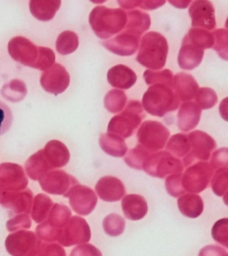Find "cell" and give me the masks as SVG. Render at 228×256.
I'll list each match as a JSON object with an SVG mask.
<instances>
[{"label":"cell","mask_w":228,"mask_h":256,"mask_svg":"<svg viewBox=\"0 0 228 256\" xmlns=\"http://www.w3.org/2000/svg\"><path fill=\"white\" fill-rule=\"evenodd\" d=\"M127 19V12L121 8L98 6L90 12L88 22L97 37L108 40L125 29Z\"/></svg>","instance_id":"obj_1"},{"label":"cell","mask_w":228,"mask_h":256,"mask_svg":"<svg viewBox=\"0 0 228 256\" xmlns=\"http://www.w3.org/2000/svg\"><path fill=\"white\" fill-rule=\"evenodd\" d=\"M137 61L148 70H162L165 66L169 53L166 38L156 32H150L141 40Z\"/></svg>","instance_id":"obj_2"},{"label":"cell","mask_w":228,"mask_h":256,"mask_svg":"<svg viewBox=\"0 0 228 256\" xmlns=\"http://www.w3.org/2000/svg\"><path fill=\"white\" fill-rule=\"evenodd\" d=\"M180 100L172 87L164 84H154L145 91L142 106L151 116L163 117L170 112L176 111Z\"/></svg>","instance_id":"obj_3"},{"label":"cell","mask_w":228,"mask_h":256,"mask_svg":"<svg viewBox=\"0 0 228 256\" xmlns=\"http://www.w3.org/2000/svg\"><path fill=\"white\" fill-rule=\"evenodd\" d=\"M145 117L142 104L137 100H130L120 114L112 117L107 130L110 134L117 135L123 140L128 138L132 136Z\"/></svg>","instance_id":"obj_4"},{"label":"cell","mask_w":228,"mask_h":256,"mask_svg":"<svg viewBox=\"0 0 228 256\" xmlns=\"http://www.w3.org/2000/svg\"><path fill=\"white\" fill-rule=\"evenodd\" d=\"M143 170L155 178H164L172 174H182L183 162L167 151L152 154L145 160Z\"/></svg>","instance_id":"obj_5"},{"label":"cell","mask_w":228,"mask_h":256,"mask_svg":"<svg viewBox=\"0 0 228 256\" xmlns=\"http://www.w3.org/2000/svg\"><path fill=\"white\" fill-rule=\"evenodd\" d=\"M170 135V130L162 122L145 120L137 132V140L139 145L154 154L164 148Z\"/></svg>","instance_id":"obj_6"},{"label":"cell","mask_w":228,"mask_h":256,"mask_svg":"<svg viewBox=\"0 0 228 256\" xmlns=\"http://www.w3.org/2000/svg\"><path fill=\"white\" fill-rule=\"evenodd\" d=\"M187 136L191 148L187 156L184 157L183 166L188 167L197 162H206L211 159L212 153L217 148L216 141L212 136L202 130H195Z\"/></svg>","instance_id":"obj_7"},{"label":"cell","mask_w":228,"mask_h":256,"mask_svg":"<svg viewBox=\"0 0 228 256\" xmlns=\"http://www.w3.org/2000/svg\"><path fill=\"white\" fill-rule=\"evenodd\" d=\"M213 172L207 162H197L187 167L182 174V186L186 192L191 194L201 193L207 188Z\"/></svg>","instance_id":"obj_8"},{"label":"cell","mask_w":228,"mask_h":256,"mask_svg":"<svg viewBox=\"0 0 228 256\" xmlns=\"http://www.w3.org/2000/svg\"><path fill=\"white\" fill-rule=\"evenodd\" d=\"M91 238V232L87 222L79 217L72 216L59 235L58 241L63 246L87 244Z\"/></svg>","instance_id":"obj_9"},{"label":"cell","mask_w":228,"mask_h":256,"mask_svg":"<svg viewBox=\"0 0 228 256\" xmlns=\"http://www.w3.org/2000/svg\"><path fill=\"white\" fill-rule=\"evenodd\" d=\"M65 198H69L71 209L76 214L83 216L90 214L97 204V196L93 190L79 184L71 188Z\"/></svg>","instance_id":"obj_10"},{"label":"cell","mask_w":228,"mask_h":256,"mask_svg":"<svg viewBox=\"0 0 228 256\" xmlns=\"http://www.w3.org/2000/svg\"><path fill=\"white\" fill-rule=\"evenodd\" d=\"M42 190L49 194H59L65 198L71 188L79 184L78 180L64 170H52L39 178Z\"/></svg>","instance_id":"obj_11"},{"label":"cell","mask_w":228,"mask_h":256,"mask_svg":"<svg viewBox=\"0 0 228 256\" xmlns=\"http://www.w3.org/2000/svg\"><path fill=\"white\" fill-rule=\"evenodd\" d=\"M192 28L212 30L217 26L215 8L211 1L200 0L192 2L189 8Z\"/></svg>","instance_id":"obj_12"},{"label":"cell","mask_w":228,"mask_h":256,"mask_svg":"<svg viewBox=\"0 0 228 256\" xmlns=\"http://www.w3.org/2000/svg\"><path fill=\"white\" fill-rule=\"evenodd\" d=\"M40 241L31 232H19L9 236L6 240L7 252L13 256H25L37 252Z\"/></svg>","instance_id":"obj_13"},{"label":"cell","mask_w":228,"mask_h":256,"mask_svg":"<svg viewBox=\"0 0 228 256\" xmlns=\"http://www.w3.org/2000/svg\"><path fill=\"white\" fill-rule=\"evenodd\" d=\"M71 82L70 74L60 64H55L41 76L42 87L50 94L60 95L66 90Z\"/></svg>","instance_id":"obj_14"},{"label":"cell","mask_w":228,"mask_h":256,"mask_svg":"<svg viewBox=\"0 0 228 256\" xmlns=\"http://www.w3.org/2000/svg\"><path fill=\"white\" fill-rule=\"evenodd\" d=\"M140 42V36L123 32L112 40L103 42L106 50L120 56H129L136 53Z\"/></svg>","instance_id":"obj_15"},{"label":"cell","mask_w":228,"mask_h":256,"mask_svg":"<svg viewBox=\"0 0 228 256\" xmlns=\"http://www.w3.org/2000/svg\"><path fill=\"white\" fill-rule=\"evenodd\" d=\"M96 191L100 199L105 202H118L126 194L123 182L113 176L100 178L96 183Z\"/></svg>","instance_id":"obj_16"},{"label":"cell","mask_w":228,"mask_h":256,"mask_svg":"<svg viewBox=\"0 0 228 256\" xmlns=\"http://www.w3.org/2000/svg\"><path fill=\"white\" fill-rule=\"evenodd\" d=\"M172 88L180 101L188 102L195 98L199 85L191 74L179 72L173 76Z\"/></svg>","instance_id":"obj_17"},{"label":"cell","mask_w":228,"mask_h":256,"mask_svg":"<svg viewBox=\"0 0 228 256\" xmlns=\"http://www.w3.org/2000/svg\"><path fill=\"white\" fill-rule=\"evenodd\" d=\"M202 109L197 104L192 101L184 102L179 106L178 114V126L184 132H190L195 128L201 120Z\"/></svg>","instance_id":"obj_18"},{"label":"cell","mask_w":228,"mask_h":256,"mask_svg":"<svg viewBox=\"0 0 228 256\" xmlns=\"http://www.w3.org/2000/svg\"><path fill=\"white\" fill-rule=\"evenodd\" d=\"M107 80L113 88L121 90H129L137 80L136 72L124 64H118L112 67L107 72Z\"/></svg>","instance_id":"obj_19"},{"label":"cell","mask_w":228,"mask_h":256,"mask_svg":"<svg viewBox=\"0 0 228 256\" xmlns=\"http://www.w3.org/2000/svg\"><path fill=\"white\" fill-rule=\"evenodd\" d=\"M42 152L52 169L66 166L71 157L68 148L59 140L49 141Z\"/></svg>","instance_id":"obj_20"},{"label":"cell","mask_w":228,"mask_h":256,"mask_svg":"<svg viewBox=\"0 0 228 256\" xmlns=\"http://www.w3.org/2000/svg\"><path fill=\"white\" fill-rule=\"evenodd\" d=\"M125 217L130 220H139L145 218L148 212V204L140 194H128L121 202Z\"/></svg>","instance_id":"obj_21"},{"label":"cell","mask_w":228,"mask_h":256,"mask_svg":"<svg viewBox=\"0 0 228 256\" xmlns=\"http://www.w3.org/2000/svg\"><path fill=\"white\" fill-rule=\"evenodd\" d=\"M204 56V50L183 40L178 56V62L183 70H194L203 62Z\"/></svg>","instance_id":"obj_22"},{"label":"cell","mask_w":228,"mask_h":256,"mask_svg":"<svg viewBox=\"0 0 228 256\" xmlns=\"http://www.w3.org/2000/svg\"><path fill=\"white\" fill-rule=\"evenodd\" d=\"M127 24L125 26V32L129 34L140 36L149 30L151 26V17L140 10H130L127 12Z\"/></svg>","instance_id":"obj_23"},{"label":"cell","mask_w":228,"mask_h":256,"mask_svg":"<svg viewBox=\"0 0 228 256\" xmlns=\"http://www.w3.org/2000/svg\"><path fill=\"white\" fill-rule=\"evenodd\" d=\"M99 145L104 153L113 157H122L128 153V146L120 136L104 133L99 138Z\"/></svg>","instance_id":"obj_24"},{"label":"cell","mask_w":228,"mask_h":256,"mask_svg":"<svg viewBox=\"0 0 228 256\" xmlns=\"http://www.w3.org/2000/svg\"><path fill=\"white\" fill-rule=\"evenodd\" d=\"M178 206L184 216L195 219L203 214L204 201L198 194L189 193L179 198Z\"/></svg>","instance_id":"obj_25"},{"label":"cell","mask_w":228,"mask_h":256,"mask_svg":"<svg viewBox=\"0 0 228 256\" xmlns=\"http://www.w3.org/2000/svg\"><path fill=\"white\" fill-rule=\"evenodd\" d=\"M71 212L69 207L61 204H54L46 218V222L54 232L57 233L59 238L62 228L66 225L69 220L71 219Z\"/></svg>","instance_id":"obj_26"},{"label":"cell","mask_w":228,"mask_h":256,"mask_svg":"<svg viewBox=\"0 0 228 256\" xmlns=\"http://www.w3.org/2000/svg\"><path fill=\"white\" fill-rule=\"evenodd\" d=\"M61 4V1H32L30 2V11L39 21H50L54 18Z\"/></svg>","instance_id":"obj_27"},{"label":"cell","mask_w":228,"mask_h":256,"mask_svg":"<svg viewBox=\"0 0 228 256\" xmlns=\"http://www.w3.org/2000/svg\"><path fill=\"white\" fill-rule=\"evenodd\" d=\"M183 40L199 48L201 50L212 48L214 46V35L209 30L199 28H192Z\"/></svg>","instance_id":"obj_28"},{"label":"cell","mask_w":228,"mask_h":256,"mask_svg":"<svg viewBox=\"0 0 228 256\" xmlns=\"http://www.w3.org/2000/svg\"><path fill=\"white\" fill-rule=\"evenodd\" d=\"M190 142L186 134H175L167 142V152L176 158H184L190 152Z\"/></svg>","instance_id":"obj_29"},{"label":"cell","mask_w":228,"mask_h":256,"mask_svg":"<svg viewBox=\"0 0 228 256\" xmlns=\"http://www.w3.org/2000/svg\"><path fill=\"white\" fill-rule=\"evenodd\" d=\"M79 42L78 35L74 32L65 30L59 35L56 42L55 48L59 54L62 56L74 53L79 48Z\"/></svg>","instance_id":"obj_30"},{"label":"cell","mask_w":228,"mask_h":256,"mask_svg":"<svg viewBox=\"0 0 228 256\" xmlns=\"http://www.w3.org/2000/svg\"><path fill=\"white\" fill-rule=\"evenodd\" d=\"M27 170L30 178L32 180H37L41 178L43 175L52 170L48 162L43 154L42 151H39L37 154H34L33 156L29 159L27 162Z\"/></svg>","instance_id":"obj_31"},{"label":"cell","mask_w":228,"mask_h":256,"mask_svg":"<svg viewBox=\"0 0 228 256\" xmlns=\"http://www.w3.org/2000/svg\"><path fill=\"white\" fill-rule=\"evenodd\" d=\"M127 95L120 90H112L104 96V108L112 114H118L127 104Z\"/></svg>","instance_id":"obj_32"},{"label":"cell","mask_w":228,"mask_h":256,"mask_svg":"<svg viewBox=\"0 0 228 256\" xmlns=\"http://www.w3.org/2000/svg\"><path fill=\"white\" fill-rule=\"evenodd\" d=\"M53 206L52 200L46 194H38L35 198L32 218L35 222L39 223L46 220Z\"/></svg>","instance_id":"obj_33"},{"label":"cell","mask_w":228,"mask_h":256,"mask_svg":"<svg viewBox=\"0 0 228 256\" xmlns=\"http://www.w3.org/2000/svg\"><path fill=\"white\" fill-rule=\"evenodd\" d=\"M212 188L218 196L227 198L228 190V167L220 168L213 172Z\"/></svg>","instance_id":"obj_34"},{"label":"cell","mask_w":228,"mask_h":256,"mask_svg":"<svg viewBox=\"0 0 228 256\" xmlns=\"http://www.w3.org/2000/svg\"><path fill=\"white\" fill-rule=\"evenodd\" d=\"M152 153L141 145H137L136 148L129 150V153L125 156V162L132 169L143 170L145 160Z\"/></svg>","instance_id":"obj_35"},{"label":"cell","mask_w":228,"mask_h":256,"mask_svg":"<svg viewBox=\"0 0 228 256\" xmlns=\"http://www.w3.org/2000/svg\"><path fill=\"white\" fill-rule=\"evenodd\" d=\"M144 78L147 85L152 86L154 84H164L172 87L173 74L169 69L162 70H145Z\"/></svg>","instance_id":"obj_36"},{"label":"cell","mask_w":228,"mask_h":256,"mask_svg":"<svg viewBox=\"0 0 228 256\" xmlns=\"http://www.w3.org/2000/svg\"><path fill=\"white\" fill-rule=\"evenodd\" d=\"M103 228L107 235L118 236L124 232L125 220L120 215L111 214L104 218Z\"/></svg>","instance_id":"obj_37"},{"label":"cell","mask_w":228,"mask_h":256,"mask_svg":"<svg viewBox=\"0 0 228 256\" xmlns=\"http://www.w3.org/2000/svg\"><path fill=\"white\" fill-rule=\"evenodd\" d=\"M195 103L201 109H212L218 103L216 91L211 88H201L195 95Z\"/></svg>","instance_id":"obj_38"},{"label":"cell","mask_w":228,"mask_h":256,"mask_svg":"<svg viewBox=\"0 0 228 256\" xmlns=\"http://www.w3.org/2000/svg\"><path fill=\"white\" fill-rule=\"evenodd\" d=\"M213 48L225 61L228 59V32L227 29L216 30L214 32Z\"/></svg>","instance_id":"obj_39"},{"label":"cell","mask_w":228,"mask_h":256,"mask_svg":"<svg viewBox=\"0 0 228 256\" xmlns=\"http://www.w3.org/2000/svg\"><path fill=\"white\" fill-rule=\"evenodd\" d=\"M212 238L216 240L218 243L228 246V219H221L218 220L212 228Z\"/></svg>","instance_id":"obj_40"},{"label":"cell","mask_w":228,"mask_h":256,"mask_svg":"<svg viewBox=\"0 0 228 256\" xmlns=\"http://www.w3.org/2000/svg\"><path fill=\"white\" fill-rule=\"evenodd\" d=\"M165 186L169 194L174 198H179L186 193L182 186V174L170 175L165 182Z\"/></svg>","instance_id":"obj_41"},{"label":"cell","mask_w":228,"mask_h":256,"mask_svg":"<svg viewBox=\"0 0 228 256\" xmlns=\"http://www.w3.org/2000/svg\"><path fill=\"white\" fill-rule=\"evenodd\" d=\"M12 124V114L7 104L0 101V136L7 132Z\"/></svg>","instance_id":"obj_42"},{"label":"cell","mask_w":228,"mask_h":256,"mask_svg":"<svg viewBox=\"0 0 228 256\" xmlns=\"http://www.w3.org/2000/svg\"><path fill=\"white\" fill-rule=\"evenodd\" d=\"M211 162L209 164L211 166L212 172H216L220 168L228 167V152L227 148L219 149L212 154Z\"/></svg>","instance_id":"obj_43"},{"label":"cell","mask_w":228,"mask_h":256,"mask_svg":"<svg viewBox=\"0 0 228 256\" xmlns=\"http://www.w3.org/2000/svg\"><path fill=\"white\" fill-rule=\"evenodd\" d=\"M39 58L37 64L34 67L39 68L41 70H45L46 68L54 66L55 61V54L54 51L47 48H39Z\"/></svg>","instance_id":"obj_44"},{"label":"cell","mask_w":228,"mask_h":256,"mask_svg":"<svg viewBox=\"0 0 228 256\" xmlns=\"http://www.w3.org/2000/svg\"><path fill=\"white\" fill-rule=\"evenodd\" d=\"M37 256H66L64 249L55 243L40 244Z\"/></svg>","instance_id":"obj_45"},{"label":"cell","mask_w":228,"mask_h":256,"mask_svg":"<svg viewBox=\"0 0 228 256\" xmlns=\"http://www.w3.org/2000/svg\"><path fill=\"white\" fill-rule=\"evenodd\" d=\"M70 256H103L99 249L90 244H80L71 251Z\"/></svg>","instance_id":"obj_46"},{"label":"cell","mask_w":228,"mask_h":256,"mask_svg":"<svg viewBox=\"0 0 228 256\" xmlns=\"http://www.w3.org/2000/svg\"><path fill=\"white\" fill-rule=\"evenodd\" d=\"M199 256H228V254L226 249L211 244L203 248L200 251Z\"/></svg>","instance_id":"obj_47"},{"label":"cell","mask_w":228,"mask_h":256,"mask_svg":"<svg viewBox=\"0 0 228 256\" xmlns=\"http://www.w3.org/2000/svg\"><path fill=\"white\" fill-rule=\"evenodd\" d=\"M11 222V220H10ZM31 225V222L29 220V217L28 215H23L21 217L17 218V220L15 222H12V225L11 226H7L9 232H12L17 228H29Z\"/></svg>","instance_id":"obj_48"},{"label":"cell","mask_w":228,"mask_h":256,"mask_svg":"<svg viewBox=\"0 0 228 256\" xmlns=\"http://www.w3.org/2000/svg\"><path fill=\"white\" fill-rule=\"evenodd\" d=\"M165 1H140L139 0V6L138 8L145 9V10H154L159 8L165 4Z\"/></svg>","instance_id":"obj_49"},{"label":"cell","mask_w":228,"mask_h":256,"mask_svg":"<svg viewBox=\"0 0 228 256\" xmlns=\"http://www.w3.org/2000/svg\"><path fill=\"white\" fill-rule=\"evenodd\" d=\"M170 3L177 8H187L191 4L192 1H170Z\"/></svg>","instance_id":"obj_50"},{"label":"cell","mask_w":228,"mask_h":256,"mask_svg":"<svg viewBox=\"0 0 228 256\" xmlns=\"http://www.w3.org/2000/svg\"><path fill=\"white\" fill-rule=\"evenodd\" d=\"M37 252H38V251H37V252H32V254H28V256H37Z\"/></svg>","instance_id":"obj_51"}]
</instances>
